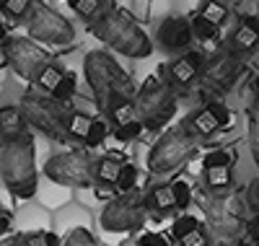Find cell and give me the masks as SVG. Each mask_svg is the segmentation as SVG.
Here are the masks:
<instances>
[{"instance_id":"1","label":"cell","mask_w":259,"mask_h":246,"mask_svg":"<svg viewBox=\"0 0 259 246\" xmlns=\"http://www.w3.org/2000/svg\"><path fill=\"white\" fill-rule=\"evenodd\" d=\"M83 75L89 80L94 101L106 122L114 127L130 122L135 114V80L106 50H91L83 60Z\"/></svg>"},{"instance_id":"2","label":"cell","mask_w":259,"mask_h":246,"mask_svg":"<svg viewBox=\"0 0 259 246\" xmlns=\"http://www.w3.org/2000/svg\"><path fill=\"white\" fill-rule=\"evenodd\" d=\"M194 199L200 202L205 226L215 246H236L239 241L246 238V218L251 213L244 194H239L236 189L223 192V194L200 189L194 192Z\"/></svg>"},{"instance_id":"3","label":"cell","mask_w":259,"mask_h":246,"mask_svg":"<svg viewBox=\"0 0 259 246\" xmlns=\"http://www.w3.org/2000/svg\"><path fill=\"white\" fill-rule=\"evenodd\" d=\"M89 31L94 34V39L104 42L117 55H124L130 60H145L153 55V39L122 8L109 6L96 21L89 24Z\"/></svg>"},{"instance_id":"4","label":"cell","mask_w":259,"mask_h":246,"mask_svg":"<svg viewBox=\"0 0 259 246\" xmlns=\"http://www.w3.org/2000/svg\"><path fill=\"white\" fill-rule=\"evenodd\" d=\"M0 179L6 189L18 199H31L39 192V169H36V143L29 132L16 143L0 145Z\"/></svg>"},{"instance_id":"5","label":"cell","mask_w":259,"mask_h":246,"mask_svg":"<svg viewBox=\"0 0 259 246\" xmlns=\"http://www.w3.org/2000/svg\"><path fill=\"white\" fill-rule=\"evenodd\" d=\"M18 106L24 111L29 127L36 130L39 135H45L52 143H70L68 138V114L73 109L70 104H62L34 86L29 91H24Z\"/></svg>"},{"instance_id":"6","label":"cell","mask_w":259,"mask_h":246,"mask_svg":"<svg viewBox=\"0 0 259 246\" xmlns=\"http://www.w3.org/2000/svg\"><path fill=\"white\" fill-rule=\"evenodd\" d=\"M200 145H202V140L197 135H192L184 122H179L174 127H166L161 132V138L153 143V148L148 150V161H145L148 171L156 176L174 174L197 153Z\"/></svg>"},{"instance_id":"7","label":"cell","mask_w":259,"mask_h":246,"mask_svg":"<svg viewBox=\"0 0 259 246\" xmlns=\"http://www.w3.org/2000/svg\"><path fill=\"white\" fill-rule=\"evenodd\" d=\"M135 114L145 130H163L177 114V91L163 75H148L135 96Z\"/></svg>"},{"instance_id":"8","label":"cell","mask_w":259,"mask_h":246,"mask_svg":"<svg viewBox=\"0 0 259 246\" xmlns=\"http://www.w3.org/2000/svg\"><path fill=\"white\" fill-rule=\"evenodd\" d=\"M47 182L68 187V189H89L94 187V171H96V158L85 148H73V150H60L52 153L41 166Z\"/></svg>"},{"instance_id":"9","label":"cell","mask_w":259,"mask_h":246,"mask_svg":"<svg viewBox=\"0 0 259 246\" xmlns=\"http://www.w3.org/2000/svg\"><path fill=\"white\" fill-rule=\"evenodd\" d=\"M241 75H244V60L233 57L226 47H218L212 55H207L205 70L197 86L202 96H207V101H221L236 88Z\"/></svg>"},{"instance_id":"10","label":"cell","mask_w":259,"mask_h":246,"mask_svg":"<svg viewBox=\"0 0 259 246\" xmlns=\"http://www.w3.org/2000/svg\"><path fill=\"white\" fill-rule=\"evenodd\" d=\"M148 210L143 202V192L133 189L124 194H114L109 202L101 208L99 215V226L106 233H130V231H140L148 223Z\"/></svg>"},{"instance_id":"11","label":"cell","mask_w":259,"mask_h":246,"mask_svg":"<svg viewBox=\"0 0 259 246\" xmlns=\"http://www.w3.org/2000/svg\"><path fill=\"white\" fill-rule=\"evenodd\" d=\"M26 31L29 39H34L36 44H52V47H68L75 39L73 24L47 3H34L26 18Z\"/></svg>"},{"instance_id":"12","label":"cell","mask_w":259,"mask_h":246,"mask_svg":"<svg viewBox=\"0 0 259 246\" xmlns=\"http://www.w3.org/2000/svg\"><path fill=\"white\" fill-rule=\"evenodd\" d=\"M3 60L18 78H24L29 83H34L39 73L52 62L47 50H41L29 36H11L3 47Z\"/></svg>"},{"instance_id":"13","label":"cell","mask_w":259,"mask_h":246,"mask_svg":"<svg viewBox=\"0 0 259 246\" xmlns=\"http://www.w3.org/2000/svg\"><path fill=\"white\" fill-rule=\"evenodd\" d=\"M205 62H207V55L202 50H189V52L177 55L166 62L163 78L168 80V86L174 88V91H187L194 83H200Z\"/></svg>"},{"instance_id":"14","label":"cell","mask_w":259,"mask_h":246,"mask_svg":"<svg viewBox=\"0 0 259 246\" xmlns=\"http://www.w3.org/2000/svg\"><path fill=\"white\" fill-rule=\"evenodd\" d=\"M194 42V31H192V21L189 16H166L158 29H156V44L158 50L177 57L192 50Z\"/></svg>"},{"instance_id":"15","label":"cell","mask_w":259,"mask_h":246,"mask_svg":"<svg viewBox=\"0 0 259 246\" xmlns=\"http://www.w3.org/2000/svg\"><path fill=\"white\" fill-rule=\"evenodd\" d=\"M233 57L246 60L251 55L259 52V16L256 13H244L236 18V24L231 26V31L226 34L223 44Z\"/></svg>"},{"instance_id":"16","label":"cell","mask_w":259,"mask_h":246,"mask_svg":"<svg viewBox=\"0 0 259 246\" xmlns=\"http://www.w3.org/2000/svg\"><path fill=\"white\" fill-rule=\"evenodd\" d=\"M184 125L189 127L192 135H197L200 140H207L215 132H221L231 125V111L223 101H205L200 109L189 111L184 117Z\"/></svg>"},{"instance_id":"17","label":"cell","mask_w":259,"mask_h":246,"mask_svg":"<svg viewBox=\"0 0 259 246\" xmlns=\"http://www.w3.org/2000/svg\"><path fill=\"white\" fill-rule=\"evenodd\" d=\"M34 86L39 88V91L55 96V99L62 101V104H68V101L75 96V75H70V73L65 70L62 65H57L55 60L39 73V78L34 80Z\"/></svg>"},{"instance_id":"18","label":"cell","mask_w":259,"mask_h":246,"mask_svg":"<svg viewBox=\"0 0 259 246\" xmlns=\"http://www.w3.org/2000/svg\"><path fill=\"white\" fill-rule=\"evenodd\" d=\"M91 226H94L91 210L80 202H75V199H70V202H65L57 210H52V231L60 233L62 238L68 233H73L75 228H91Z\"/></svg>"},{"instance_id":"19","label":"cell","mask_w":259,"mask_h":246,"mask_svg":"<svg viewBox=\"0 0 259 246\" xmlns=\"http://www.w3.org/2000/svg\"><path fill=\"white\" fill-rule=\"evenodd\" d=\"M177 246H212V236L205 226V220H197L194 215H179L171 226Z\"/></svg>"},{"instance_id":"20","label":"cell","mask_w":259,"mask_h":246,"mask_svg":"<svg viewBox=\"0 0 259 246\" xmlns=\"http://www.w3.org/2000/svg\"><path fill=\"white\" fill-rule=\"evenodd\" d=\"M29 132H31V127H29V122H26L18 104L0 106V145L16 143L21 138H26Z\"/></svg>"},{"instance_id":"21","label":"cell","mask_w":259,"mask_h":246,"mask_svg":"<svg viewBox=\"0 0 259 246\" xmlns=\"http://www.w3.org/2000/svg\"><path fill=\"white\" fill-rule=\"evenodd\" d=\"M143 202L150 218H166L171 213H177V199H174V189L168 184H153L143 192Z\"/></svg>"},{"instance_id":"22","label":"cell","mask_w":259,"mask_h":246,"mask_svg":"<svg viewBox=\"0 0 259 246\" xmlns=\"http://www.w3.org/2000/svg\"><path fill=\"white\" fill-rule=\"evenodd\" d=\"M124 163H127V161L122 158V155H114V153H106V155H101V158H96L94 187H96V189H114Z\"/></svg>"},{"instance_id":"23","label":"cell","mask_w":259,"mask_h":246,"mask_svg":"<svg viewBox=\"0 0 259 246\" xmlns=\"http://www.w3.org/2000/svg\"><path fill=\"white\" fill-rule=\"evenodd\" d=\"M202 189L223 194L233 189V166H202Z\"/></svg>"},{"instance_id":"24","label":"cell","mask_w":259,"mask_h":246,"mask_svg":"<svg viewBox=\"0 0 259 246\" xmlns=\"http://www.w3.org/2000/svg\"><path fill=\"white\" fill-rule=\"evenodd\" d=\"M91 125H94V117L85 114L83 109H75V106H73L70 114H68V138H70V143H73V140L83 143L85 138H89Z\"/></svg>"},{"instance_id":"25","label":"cell","mask_w":259,"mask_h":246,"mask_svg":"<svg viewBox=\"0 0 259 246\" xmlns=\"http://www.w3.org/2000/svg\"><path fill=\"white\" fill-rule=\"evenodd\" d=\"M36 0H0V16L8 18L11 24H26Z\"/></svg>"},{"instance_id":"26","label":"cell","mask_w":259,"mask_h":246,"mask_svg":"<svg viewBox=\"0 0 259 246\" xmlns=\"http://www.w3.org/2000/svg\"><path fill=\"white\" fill-rule=\"evenodd\" d=\"M18 246H62V236L55 233L52 228L45 231H21L16 233Z\"/></svg>"},{"instance_id":"27","label":"cell","mask_w":259,"mask_h":246,"mask_svg":"<svg viewBox=\"0 0 259 246\" xmlns=\"http://www.w3.org/2000/svg\"><path fill=\"white\" fill-rule=\"evenodd\" d=\"M197 13H200L205 21H210L212 26H218V29H223L226 21L231 18V8L223 6L221 0H202V6H200Z\"/></svg>"},{"instance_id":"28","label":"cell","mask_w":259,"mask_h":246,"mask_svg":"<svg viewBox=\"0 0 259 246\" xmlns=\"http://www.w3.org/2000/svg\"><path fill=\"white\" fill-rule=\"evenodd\" d=\"M68 6H70V11L75 13V16H80L83 21H96L106 8V0H68Z\"/></svg>"},{"instance_id":"29","label":"cell","mask_w":259,"mask_h":246,"mask_svg":"<svg viewBox=\"0 0 259 246\" xmlns=\"http://www.w3.org/2000/svg\"><path fill=\"white\" fill-rule=\"evenodd\" d=\"M189 21H192V31H194V39H197V42H218L221 29L212 26L210 21H205L200 13L189 16Z\"/></svg>"},{"instance_id":"30","label":"cell","mask_w":259,"mask_h":246,"mask_svg":"<svg viewBox=\"0 0 259 246\" xmlns=\"http://www.w3.org/2000/svg\"><path fill=\"white\" fill-rule=\"evenodd\" d=\"M145 132V125L138 119V117H133L130 122H122V125H117V127H112V135L119 140V143H133V140H138L140 135Z\"/></svg>"},{"instance_id":"31","label":"cell","mask_w":259,"mask_h":246,"mask_svg":"<svg viewBox=\"0 0 259 246\" xmlns=\"http://www.w3.org/2000/svg\"><path fill=\"white\" fill-rule=\"evenodd\" d=\"M246 119H249V150H251V158L259 169V109L256 106H249Z\"/></svg>"},{"instance_id":"32","label":"cell","mask_w":259,"mask_h":246,"mask_svg":"<svg viewBox=\"0 0 259 246\" xmlns=\"http://www.w3.org/2000/svg\"><path fill=\"white\" fill-rule=\"evenodd\" d=\"M109 125H106V119H94V125H91V130H89V138L83 140V145L89 148V150H94V148H101L104 145V140L109 138Z\"/></svg>"},{"instance_id":"33","label":"cell","mask_w":259,"mask_h":246,"mask_svg":"<svg viewBox=\"0 0 259 246\" xmlns=\"http://www.w3.org/2000/svg\"><path fill=\"white\" fill-rule=\"evenodd\" d=\"M62 246H101V241L94 236L91 228H75L62 238Z\"/></svg>"},{"instance_id":"34","label":"cell","mask_w":259,"mask_h":246,"mask_svg":"<svg viewBox=\"0 0 259 246\" xmlns=\"http://www.w3.org/2000/svg\"><path fill=\"white\" fill-rule=\"evenodd\" d=\"M117 194H124V192H133L138 189V166L135 163H124L122 166V174L117 179Z\"/></svg>"},{"instance_id":"35","label":"cell","mask_w":259,"mask_h":246,"mask_svg":"<svg viewBox=\"0 0 259 246\" xmlns=\"http://www.w3.org/2000/svg\"><path fill=\"white\" fill-rule=\"evenodd\" d=\"M171 189H174V199H177V208L179 210H187L194 199V189L187 179H177V182H171Z\"/></svg>"},{"instance_id":"36","label":"cell","mask_w":259,"mask_h":246,"mask_svg":"<svg viewBox=\"0 0 259 246\" xmlns=\"http://www.w3.org/2000/svg\"><path fill=\"white\" fill-rule=\"evenodd\" d=\"M202 166H233V155L228 150H210L205 153V158H202Z\"/></svg>"},{"instance_id":"37","label":"cell","mask_w":259,"mask_h":246,"mask_svg":"<svg viewBox=\"0 0 259 246\" xmlns=\"http://www.w3.org/2000/svg\"><path fill=\"white\" fill-rule=\"evenodd\" d=\"M246 205H249V213H259V176H254L251 182L246 184Z\"/></svg>"},{"instance_id":"38","label":"cell","mask_w":259,"mask_h":246,"mask_svg":"<svg viewBox=\"0 0 259 246\" xmlns=\"http://www.w3.org/2000/svg\"><path fill=\"white\" fill-rule=\"evenodd\" d=\"M133 246H171V243H168L161 233H143Z\"/></svg>"},{"instance_id":"39","label":"cell","mask_w":259,"mask_h":246,"mask_svg":"<svg viewBox=\"0 0 259 246\" xmlns=\"http://www.w3.org/2000/svg\"><path fill=\"white\" fill-rule=\"evenodd\" d=\"M11 226H13V218L11 215H0V238H3L6 233H11Z\"/></svg>"},{"instance_id":"40","label":"cell","mask_w":259,"mask_h":246,"mask_svg":"<svg viewBox=\"0 0 259 246\" xmlns=\"http://www.w3.org/2000/svg\"><path fill=\"white\" fill-rule=\"evenodd\" d=\"M251 94H254V106L259 109V75H254L251 80Z\"/></svg>"},{"instance_id":"41","label":"cell","mask_w":259,"mask_h":246,"mask_svg":"<svg viewBox=\"0 0 259 246\" xmlns=\"http://www.w3.org/2000/svg\"><path fill=\"white\" fill-rule=\"evenodd\" d=\"M8 39H11V36H8V29H6L3 21H0V50L6 47V42H8Z\"/></svg>"},{"instance_id":"42","label":"cell","mask_w":259,"mask_h":246,"mask_svg":"<svg viewBox=\"0 0 259 246\" xmlns=\"http://www.w3.org/2000/svg\"><path fill=\"white\" fill-rule=\"evenodd\" d=\"M0 246H18V238L11 236V238H0Z\"/></svg>"},{"instance_id":"43","label":"cell","mask_w":259,"mask_h":246,"mask_svg":"<svg viewBox=\"0 0 259 246\" xmlns=\"http://www.w3.org/2000/svg\"><path fill=\"white\" fill-rule=\"evenodd\" d=\"M221 3H223V6H228V8L233 11V8H239V6L244 3V0H221Z\"/></svg>"},{"instance_id":"44","label":"cell","mask_w":259,"mask_h":246,"mask_svg":"<svg viewBox=\"0 0 259 246\" xmlns=\"http://www.w3.org/2000/svg\"><path fill=\"white\" fill-rule=\"evenodd\" d=\"M236 246H254V243H251L249 238H244V241H239V243H236Z\"/></svg>"},{"instance_id":"45","label":"cell","mask_w":259,"mask_h":246,"mask_svg":"<svg viewBox=\"0 0 259 246\" xmlns=\"http://www.w3.org/2000/svg\"><path fill=\"white\" fill-rule=\"evenodd\" d=\"M254 13L259 16V0H254Z\"/></svg>"},{"instance_id":"46","label":"cell","mask_w":259,"mask_h":246,"mask_svg":"<svg viewBox=\"0 0 259 246\" xmlns=\"http://www.w3.org/2000/svg\"><path fill=\"white\" fill-rule=\"evenodd\" d=\"M0 215H3V205H0Z\"/></svg>"}]
</instances>
